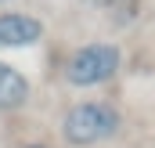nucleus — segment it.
<instances>
[{"label": "nucleus", "instance_id": "1", "mask_svg": "<svg viewBox=\"0 0 155 148\" xmlns=\"http://www.w3.org/2000/svg\"><path fill=\"white\" fill-rule=\"evenodd\" d=\"M123 119H119V109L108 105V101H79L65 112L61 119V137L72 148H94L108 137H116Z\"/></svg>", "mask_w": 155, "mask_h": 148}, {"label": "nucleus", "instance_id": "2", "mask_svg": "<svg viewBox=\"0 0 155 148\" xmlns=\"http://www.w3.org/2000/svg\"><path fill=\"white\" fill-rule=\"evenodd\" d=\"M119 65H123V54L116 43H87L65 62V79L72 87H97V83H108L119 72Z\"/></svg>", "mask_w": 155, "mask_h": 148}, {"label": "nucleus", "instance_id": "3", "mask_svg": "<svg viewBox=\"0 0 155 148\" xmlns=\"http://www.w3.org/2000/svg\"><path fill=\"white\" fill-rule=\"evenodd\" d=\"M43 36V22L22 11H4L0 15V47H29Z\"/></svg>", "mask_w": 155, "mask_h": 148}, {"label": "nucleus", "instance_id": "4", "mask_svg": "<svg viewBox=\"0 0 155 148\" xmlns=\"http://www.w3.org/2000/svg\"><path fill=\"white\" fill-rule=\"evenodd\" d=\"M29 101V79L15 65L0 62V112H18Z\"/></svg>", "mask_w": 155, "mask_h": 148}, {"label": "nucleus", "instance_id": "5", "mask_svg": "<svg viewBox=\"0 0 155 148\" xmlns=\"http://www.w3.org/2000/svg\"><path fill=\"white\" fill-rule=\"evenodd\" d=\"M79 4H87V7H116L119 0H79Z\"/></svg>", "mask_w": 155, "mask_h": 148}, {"label": "nucleus", "instance_id": "6", "mask_svg": "<svg viewBox=\"0 0 155 148\" xmlns=\"http://www.w3.org/2000/svg\"><path fill=\"white\" fill-rule=\"evenodd\" d=\"M22 148H47V145H43V141H25Z\"/></svg>", "mask_w": 155, "mask_h": 148}, {"label": "nucleus", "instance_id": "7", "mask_svg": "<svg viewBox=\"0 0 155 148\" xmlns=\"http://www.w3.org/2000/svg\"><path fill=\"white\" fill-rule=\"evenodd\" d=\"M0 4H7V0H0Z\"/></svg>", "mask_w": 155, "mask_h": 148}]
</instances>
